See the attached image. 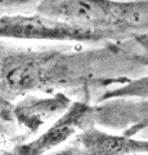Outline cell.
<instances>
[{
	"label": "cell",
	"instance_id": "3",
	"mask_svg": "<svg viewBox=\"0 0 148 155\" xmlns=\"http://www.w3.org/2000/svg\"><path fill=\"white\" fill-rule=\"evenodd\" d=\"M36 12L85 28L116 34L121 2L117 0H37Z\"/></svg>",
	"mask_w": 148,
	"mask_h": 155
},
{
	"label": "cell",
	"instance_id": "1",
	"mask_svg": "<svg viewBox=\"0 0 148 155\" xmlns=\"http://www.w3.org/2000/svg\"><path fill=\"white\" fill-rule=\"evenodd\" d=\"M92 54L9 51L0 53V88L11 94L43 89L72 79L77 67H87Z\"/></svg>",
	"mask_w": 148,
	"mask_h": 155
},
{
	"label": "cell",
	"instance_id": "5",
	"mask_svg": "<svg viewBox=\"0 0 148 155\" xmlns=\"http://www.w3.org/2000/svg\"><path fill=\"white\" fill-rule=\"evenodd\" d=\"M88 155H134L148 154V140L131 138L108 133L94 127L81 130L76 138Z\"/></svg>",
	"mask_w": 148,
	"mask_h": 155
},
{
	"label": "cell",
	"instance_id": "7",
	"mask_svg": "<svg viewBox=\"0 0 148 155\" xmlns=\"http://www.w3.org/2000/svg\"><path fill=\"white\" fill-rule=\"evenodd\" d=\"M148 31V0L121 2L117 18V35Z\"/></svg>",
	"mask_w": 148,
	"mask_h": 155
},
{
	"label": "cell",
	"instance_id": "11",
	"mask_svg": "<svg viewBox=\"0 0 148 155\" xmlns=\"http://www.w3.org/2000/svg\"><path fill=\"white\" fill-rule=\"evenodd\" d=\"M134 155H148V154H134Z\"/></svg>",
	"mask_w": 148,
	"mask_h": 155
},
{
	"label": "cell",
	"instance_id": "9",
	"mask_svg": "<svg viewBox=\"0 0 148 155\" xmlns=\"http://www.w3.org/2000/svg\"><path fill=\"white\" fill-rule=\"evenodd\" d=\"M43 155H88V154L77 142H76V145H70L68 147L59 149V150H52V151L45 153Z\"/></svg>",
	"mask_w": 148,
	"mask_h": 155
},
{
	"label": "cell",
	"instance_id": "4",
	"mask_svg": "<svg viewBox=\"0 0 148 155\" xmlns=\"http://www.w3.org/2000/svg\"><path fill=\"white\" fill-rule=\"evenodd\" d=\"M93 109L88 104L72 102L59 118L34 141L17 146L11 155H43L70 140L74 134L90 127Z\"/></svg>",
	"mask_w": 148,
	"mask_h": 155
},
{
	"label": "cell",
	"instance_id": "2",
	"mask_svg": "<svg viewBox=\"0 0 148 155\" xmlns=\"http://www.w3.org/2000/svg\"><path fill=\"white\" fill-rule=\"evenodd\" d=\"M115 36L107 31L74 26L63 21L41 16H0V38L23 39V40H54L94 43Z\"/></svg>",
	"mask_w": 148,
	"mask_h": 155
},
{
	"label": "cell",
	"instance_id": "6",
	"mask_svg": "<svg viewBox=\"0 0 148 155\" xmlns=\"http://www.w3.org/2000/svg\"><path fill=\"white\" fill-rule=\"evenodd\" d=\"M70 105L71 104L68 98L63 94H57L54 97H49V98L28 97L16 107V114L23 124H26L27 127L35 128L57 113H65Z\"/></svg>",
	"mask_w": 148,
	"mask_h": 155
},
{
	"label": "cell",
	"instance_id": "8",
	"mask_svg": "<svg viewBox=\"0 0 148 155\" xmlns=\"http://www.w3.org/2000/svg\"><path fill=\"white\" fill-rule=\"evenodd\" d=\"M122 98V97H140L148 98V75L142 76L139 79L129 80L128 83L116 87L111 91H107L102 96V100L109 98Z\"/></svg>",
	"mask_w": 148,
	"mask_h": 155
},
{
	"label": "cell",
	"instance_id": "10",
	"mask_svg": "<svg viewBox=\"0 0 148 155\" xmlns=\"http://www.w3.org/2000/svg\"><path fill=\"white\" fill-rule=\"evenodd\" d=\"M28 3H37V0H0V7H18Z\"/></svg>",
	"mask_w": 148,
	"mask_h": 155
}]
</instances>
